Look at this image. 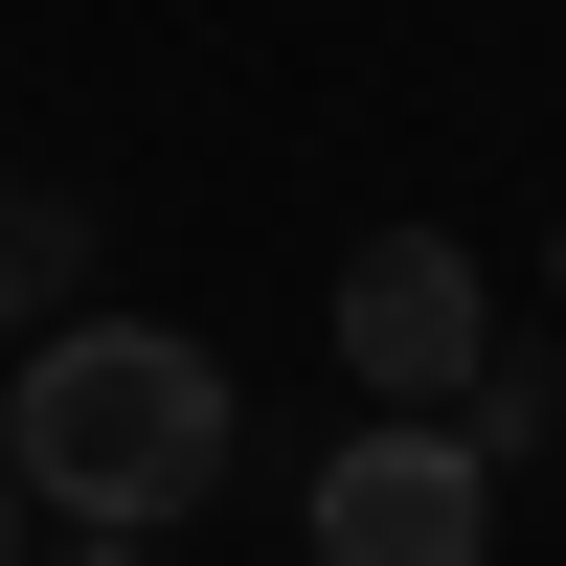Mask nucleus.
<instances>
[{
    "instance_id": "nucleus-1",
    "label": "nucleus",
    "mask_w": 566,
    "mask_h": 566,
    "mask_svg": "<svg viewBox=\"0 0 566 566\" xmlns=\"http://www.w3.org/2000/svg\"><path fill=\"white\" fill-rule=\"evenodd\" d=\"M227 431H250L227 363L159 340V317H45L23 386H0V476L69 499V522H114V544H159L181 499H227Z\"/></svg>"
},
{
    "instance_id": "nucleus-2",
    "label": "nucleus",
    "mask_w": 566,
    "mask_h": 566,
    "mask_svg": "<svg viewBox=\"0 0 566 566\" xmlns=\"http://www.w3.org/2000/svg\"><path fill=\"white\" fill-rule=\"evenodd\" d=\"M499 544V453L453 408H363L317 453V566H476Z\"/></svg>"
},
{
    "instance_id": "nucleus-3",
    "label": "nucleus",
    "mask_w": 566,
    "mask_h": 566,
    "mask_svg": "<svg viewBox=\"0 0 566 566\" xmlns=\"http://www.w3.org/2000/svg\"><path fill=\"white\" fill-rule=\"evenodd\" d=\"M340 363L386 408H476V363H499V295H476V250L453 227H386V250L340 272Z\"/></svg>"
},
{
    "instance_id": "nucleus-4",
    "label": "nucleus",
    "mask_w": 566,
    "mask_h": 566,
    "mask_svg": "<svg viewBox=\"0 0 566 566\" xmlns=\"http://www.w3.org/2000/svg\"><path fill=\"white\" fill-rule=\"evenodd\" d=\"M69 272H91V227L45 205V181H0V317H23V340H45V295H69Z\"/></svg>"
},
{
    "instance_id": "nucleus-5",
    "label": "nucleus",
    "mask_w": 566,
    "mask_h": 566,
    "mask_svg": "<svg viewBox=\"0 0 566 566\" xmlns=\"http://www.w3.org/2000/svg\"><path fill=\"white\" fill-rule=\"evenodd\" d=\"M453 431H476V453H544V431H566V386H544V363H476V408H453Z\"/></svg>"
},
{
    "instance_id": "nucleus-6",
    "label": "nucleus",
    "mask_w": 566,
    "mask_h": 566,
    "mask_svg": "<svg viewBox=\"0 0 566 566\" xmlns=\"http://www.w3.org/2000/svg\"><path fill=\"white\" fill-rule=\"evenodd\" d=\"M45 566H159V544H114V522H91V544H45Z\"/></svg>"
},
{
    "instance_id": "nucleus-7",
    "label": "nucleus",
    "mask_w": 566,
    "mask_h": 566,
    "mask_svg": "<svg viewBox=\"0 0 566 566\" xmlns=\"http://www.w3.org/2000/svg\"><path fill=\"white\" fill-rule=\"evenodd\" d=\"M0 566H23V476H0Z\"/></svg>"
}]
</instances>
